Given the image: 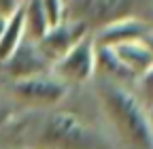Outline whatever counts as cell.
<instances>
[{
  "label": "cell",
  "instance_id": "obj_1",
  "mask_svg": "<svg viewBox=\"0 0 153 149\" xmlns=\"http://www.w3.org/2000/svg\"><path fill=\"white\" fill-rule=\"evenodd\" d=\"M98 96L102 109L119 136L132 149H151L153 147V128L149 111H145L143 100L132 92L111 79L98 85Z\"/></svg>",
  "mask_w": 153,
  "mask_h": 149
},
{
  "label": "cell",
  "instance_id": "obj_2",
  "mask_svg": "<svg viewBox=\"0 0 153 149\" xmlns=\"http://www.w3.org/2000/svg\"><path fill=\"white\" fill-rule=\"evenodd\" d=\"M151 13V0H64V19L79 22L96 32L113 22Z\"/></svg>",
  "mask_w": 153,
  "mask_h": 149
},
{
  "label": "cell",
  "instance_id": "obj_3",
  "mask_svg": "<svg viewBox=\"0 0 153 149\" xmlns=\"http://www.w3.org/2000/svg\"><path fill=\"white\" fill-rule=\"evenodd\" d=\"M41 149H98L100 139L70 111H53L41 124L36 134Z\"/></svg>",
  "mask_w": 153,
  "mask_h": 149
},
{
  "label": "cell",
  "instance_id": "obj_4",
  "mask_svg": "<svg viewBox=\"0 0 153 149\" xmlns=\"http://www.w3.org/2000/svg\"><path fill=\"white\" fill-rule=\"evenodd\" d=\"M53 77H57L68 87L72 83H83L94 77L96 72V45L91 34L81 39L68 53H64L60 60H55L49 70Z\"/></svg>",
  "mask_w": 153,
  "mask_h": 149
},
{
  "label": "cell",
  "instance_id": "obj_5",
  "mask_svg": "<svg viewBox=\"0 0 153 149\" xmlns=\"http://www.w3.org/2000/svg\"><path fill=\"white\" fill-rule=\"evenodd\" d=\"M13 92L17 98H22L28 104L51 107L66 96L68 85L62 83L57 77H53L51 72H43V74H34V77L17 79L13 83Z\"/></svg>",
  "mask_w": 153,
  "mask_h": 149
},
{
  "label": "cell",
  "instance_id": "obj_6",
  "mask_svg": "<svg viewBox=\"0 0 153 149\" xmlns=\"http://www.w3.org/2000/svg\"><path fill=\"white\" fill-rule=\"evenodd\" d=\"M2 72H7L11 79H26V77H34V74H43L51 70V62L45 58L38 49V45L30 39H22L15 47V51L9 55V58L0 64Z\"/></svg>",
  "mask_w": 153,
  "mask_h": 149
},
{
  "label": "cell",
  "instance_id": "obj_7",
  "mask_svg": "<svg viewBox=\"0 0 153 149\" xmlns=\"http://www.w3.org/2000/svg\"><path fill=\"white\" fill-rule=\"evenodd\" d=\"M87 34H91V32L83 24L62 19L60 24L51 26L36 45H38V49H41V53L53 64L55 60H60L64 53H68L81 39H85Z\"/></svg>",
  "mask_w": 153,
  "mask_h": 149
},
{
  "label": "cell",
  "instance_id": "obj_8",
  "mask_svg": "<svg viewBox=\"0 0 153 149\" xmlns=\"http://www.w3.org/2000/svg\"><path fill=\"white\" fill-rule=\"evenodd\" d=\"M94 45L98 47H115L119 43H130V41H140L151 45V26L147 19L138 17H128V19L113 22L91 34Z\"/></svg>",
  "mask_w": 153,
  "mask_h": 149
},
{
  "label": "cell",
  "instance_id": "obj_9",
  "mask_svg": "<svg viewBox=\"0 0 153 149\" xmlns=\"http://www.w3.org/2000/svg\"><path fill=\"white\" fill-rule=\"evenodd\" d=\"M111 49L119 58V62L130 70V74L134 79H140L145 72L153 70V66H151L153 64L151 45L140 43V41H130V43H119Z\"/></svg>",
  "mask_w": 153,
  "mask_h": 149
},
{
  "label": "cell",
  "instance_id": "obj_10",
  "mask_svg": "<svg viewBox=\"0 0 153 149\" xmlns=\"http://www.w3.org/2000/svg\"><path fill=\"white\" fill-rule=\"evenodd\" d=\"M49 19L41 0H24V36L38 43L49 30Z\"/></svg>",
  "mask_w": 153,
  "mask_h": 149
},
{
  "label": "cell",
  "instance_id": "obj_11",
  "mask_svg": "<svg viewBox=\"0 0 153 149\" xmlns=\"http://www.w3.org/2000/svg\"><path fill=\"white\" fill-rule=\"evenodd\" d=\"M22 39H24V2L19 4L15 13L7 17L4 32L0 36V64L15 51V47L22 43Z\"/></svg>",
  "mask_w": 153,
  "mask_h": 149
},
{
  "label": "cell",
  "instance_id": "obj_12",
  "mask_svg": "<svg viewBox=\"0 0 153 149\" xmlns=\"http://www.w3.org/2000/svg\"><path fill=\"white\" fill-rule=\"evenodd\" d=\"M96 70H102L111 81L113 79H117V81H134L130 70L119 62V58L115 55V51L111 47H98L96 45Z\"/></svg>",
  "mask_w": 153,
  "mask_h": 149
},
{
  "label": "cell",
  "instance_id": "obj_13",
  "mask_svg": "<svg viewBox=\"0 0 153 149\" xmlns=\"http://www.w3.org/2000/svg\"><path fill=\"white\" fill-rule=\"evenodd\" d=\"M41 2L45 7L49 26H55L64 19V0H41Z\"/></svg>",
  "mask_w": 153,
  "mask_h": 149
},
{
  "label": "cell",
  "instance_id": "obj_14",
  "mask_svg": "<svg viewBox=\"0 0 153 149\" xmlns=\"http://www.w3.org/2000/svg\"><path fill=\"white\" fill-rule=\"evenodd\" d=\"M24 0H0V15L2 17H9L11 13H15L19 9V4H22Z\"/></svg>",
  "mask_w": 153,
  "mask_h": 149
},
{
  "label": "cell",
  "instance_id": "obj_15",
  "mask_svg": "<svg viewBox=\"0 0 153 149\" xmlns=\"http://www.w3.org/2000/svg\"><path fill=\"white\" fill-rule=\"evenodd\" d=\"M9 117H11V111H9L4 104H0V126L7 124V121H9Z\"/></svg>",
  "mask_w": 153,
  "mask_h": 149
},
{
  "label": "cell",
  "instance_id": "obj_16",
  "mask_svg": "<svg viewBox=\"0 0 153 149\" xmlns=\"http://www.w3.org/2000/svg\"><path fill=\"white\" fill-rule=\"evenodd\" d=\"M4 26H7V17L0 15V36H2V32H4Z\"/></svg>",
  "mask_w": 153,
  "mask_h": 149
}]
</instances>
